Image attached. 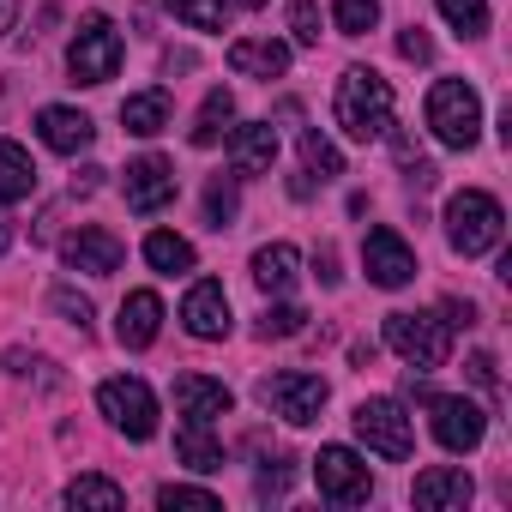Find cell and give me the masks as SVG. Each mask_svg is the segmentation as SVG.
Returning <instances> with one entry per match:
<instances>
[{
	"label": "cell",
	"instance_id": "6da1fadb",
	"mask_svg": "<svg viewBox=\"0 0 512 512\" xmlns=\"http://www.w3.org/2000/svg\"><path fill=\"white\" fill-rule=\"evenodd\" d=\"M332 115H338V127H344L356 145L386 139V133H392V85H386L374 67H350V73L338 79Z\"/></svg>",
	"mask_w": 512,
	"mask_h": 512
},
{
	"label": "cell",
	"instance_id": "7a4b0ae2",
	"mask_svg": "<svg viewBox=\"0 0 512 512\" xmlns=\"http://www.w3.org/2000/svg\"><path fill=\"white\" fill-rule=\"evenodd\" d=\"M500 229H506V211H500L494 193L464 187V193L446 199V241H452V253H464V260L488 253V247L500 241Z\"/></svg>",
	"mask_w": 512,
	"mask_h": 512
},
{
	"label": "cell",
	"instance_id": "3957f363",
	"mask_svg": "<svg viewBox=\"0 0 512 512\" xmlns=\"http://www.w3.org/2000/svg\"><path fill=\"white\" fill-rule=\"evenodd\" d=\"M428 133L440 139V145H452V151H470L476 145V133H482V97L464 85V79H440L434 91H428Z\"/></svg>",
	"mask_w": 512,
	"mask_h": 512
},
{
	"label": "cell",
	"instance_id": "277c9868",
	"mask_svg": "<svg viewBox=\"0 0 512 512\" xmlns=\"http://www.w3.org/2000/svg\"><path fill=\"white\" fill-rule=\"evenodd\" d=\"M67 73H73V85H109L121 73V31L103 13L79 19V37L67 49Z\"/></svg>",
	"mask_w": 512,
	"mask_h": 512
},
{
	"label": "cell",
	"instance_id": "5b68a950",
	"mask_svg": "<svg viewBox=\"0 0 512 512\" xmlns=\"http://www.w3.org/2000/svg\"><path fill=\"white\" fill-rule=\"evenodd\" d=\"M386 344L410 362V368H446L452 356V326L440 314H386Z\"/></svg>",
	"mask_w": 512,
	"mask_h": 512
},
{
	"label": "cell",
	"instance_id": "8992f818",
	"mask_svg": "<svg viewBox=\"0 0 512 512\" xmlns=\"http://www.w3.org/2000/svg\"><path fill=\"white\" fill-rule=\"evenodd\" d=\"M260 404H266L272 416H284L290 428H308V422H320V410H326V380H320V374H302V368L266 374V380H260Z\"/></svg>",
	"mask_w": 512,
	"mask_h": 512
},
{
	"label": "cell",
	"instance_id": "52a82bcc",
	"mask_svg": "<svg viewBox=\"0 0 512 512\" xmlns=\"http://www.w3.org/2000/svg\"><path fill=\"white\" fill-rule=\"evenodd\" d=\"M356 440H362L368 452H380L386 464H404L410 446H416L410 416H404L398 398H368V404H356Z\"/></svg>",
	"mask_w": 512,
	"mask_h": 512
},
{
	"label": "cell",
	"instance_id": "ba28073f",
	"mask_svg": "<svg viewBox=\"0 0 512 512\" xmlns=\"http://www.w3.org/2000/svg\"><path fill=\"white\" fill-rule=\"evenodd\" d=\"M97 410H103L127 440H151V434H157V398H151L145 380H127V374L103 380V386H97Z\"/></svg>",
	"mask_w": 512,
	"mask_h": 512
},
{
	"label": "cell",
	"instance_id": "9c48e42d",
	"mask_svg": "<svg viewBox=\"0 0 512 512\" xmlns=\"http://www.w3.org/2000/svg\"><path fill=\"white\" fill-rule=\"evenodd\" d=\"M362 266H368V284L404 290V284L416 278V253H410V241H404L392 223H374V229L362 235Z\"/></svg>",
	"mask_w": 512,
	"mask_h": 512
},
{
	"label": "cell",
	"instance_id": "30bf717a",
	"mask_svg": "<svg viewBox=\"0 0 512 512\" xmlns=\"http://www.w3.org/2000/svg\"><path fill=\"white\" fill-rule=\"evenodd\" d=\"M314 482H320V494H326L332 506H362V500L374 494V476H368V464H362L350 446H320Z\"/></svg>",
	"mask_w": 512,
	"mask_h": 512
},
{
	"label": "cell",
	"instance_id": "8fae6325",
	"mask_svg": "<svg viewBox=\"0 0 512 512\" xmlns=\"http://www.w3.org/2000/svg\"><path fill=\"white\" fill-rule=\"evenodd\" d=\"M61 260H67L73 272H91V278H115V272H121V260H127V247H121V235H115V229H103V223H85L79 235H67Z\"/></svg>",
	"mask_w": 512,
	"mask_h": 512
},
{
	"label": "cell",
	"instance_id": "7c38bea8",
	"mask_svg": "<svg viewBox=\"0 0 512 512\" xmlns=\"http://www.w3.org/2000/svg\"><path fill=\"white\" fill-rule=\"evenodd\" d=\"M127 211H139V217H157L163 205H175V163L169 157H139V163H127Z\"/></svg>",
	"mask_w": 512,
	"mask_h": 512
},
{
	"label": "cell",
	"instance_id": "4fadbf2b",
	"mask_svg": "<svg viewBox=\"0 0 512 512\" xmlns=\"http://www.w3.org/2000/svg\"><path fill=\"white\" fill-rule=\"evenodd\" d=\"M434 404V440L446 446V452H476L482 446V434H488V416H482V404H470V398H428Z\"/></svg>",
	"mask_w": 512,
	"mask_h": 512
},
{
	"label": "cell",
	"instance_id": "5bb4252c",
	"mask_svg": "<svg viewBox=\"0 0 512 512\" xmlns=\"http://www.w3.org/2000/svg\"><path fill=\"white\" fill-rule=\"evenodd\" d=\"M229 163H235V175H272V163H278V127L272 121L229 127Z\"/></svg>",
	"mask_w": 512,
	"mask_h": 512
},
{
	"label": "cell",
	"instance_id": "9a60e30c",
	"mask_svg": "<svg viewBox=\"0 0 512 512\" xmlns=\"http://www.w3.org/2000/svg\"><path fill=\"white\" fill-rule=\"evenodd\" d=\"M181 320H187V332L193 338H229V296H223V284L217 278H205V284H193L187 290V302H181Z\"/></svg>",
	"mask_w": 512,
	"mask_h": 512
},
{
	"label": "cell",
	"instance_id": "2e32d148",
	"mask_svg": "<svg viewBox=\"0 0 512 512\" xmlns=\"http://www.w3.org/2000/svg\"><path fill=\"white\" fill-rule=\"evenodd\" d=\"M470 494H476V482H470L458 464H434V470H422V476H416V488H410V500H416L422 512H452V506H470Z\"/></svg>",
	"mask_w": 512,
	"mask_h": 512
},
{
	"label": "cell",
	"instance_id": "e0dca14e",
	"mask_svg": "<svg viewBox=\"0 0 512 512\" xmlns=\"http://www.w3.org/2000/svg\"><path fill=\"white\" fill-rule=\"evenodd\" d=\"M37 133H43V145L61 151V157H79V151L97 139L91 115H79V109H67V103H49V109L37 115Z\"/></svg>",
	"mask_w": 512,
	"mask_h": 512
},
{
	"label": "cell",
	"instance_id": "ac0fdd59",
	"mask_svg": "<svg viewBox=\"0 0 512 512\" xmlns=\"http://www.w3.org/2000/svg\"><path fill=\"white\" fill-rule=\"evenodd\" d=\"M229 386L223 380H211V374H181L175 380V410L187 416V422H217V416H229Z\"/></svg>",
	"mask_w": 512,
	"mask_h": 512
},
{
	"label": "cell",
	"instance_id": "d6986e66",
	"mask_svg": "<svg viewBox=\"0 0 512 512\" xmlns=\"http://www.w3.org/2000/svg\"><path fill=\"white\" fill-rule=\"evenodd\" d=\"M229 67H235L241 79H278V73L290 67V49H284L278 37H235V43H229Z\"/></svg>",
	"mask_w": 512,
	"mask_h": 512
},
{
	"label": "cell",
	"instance_id": "ffe728a7",
	"mask_svg": "<svg viewBox=\"0 0 512 512\" xmlns=\"http://www.w3.org/2000/svg\"><path fill=\"white\" fill-rule=\"evenodd\" d=\"M157 332H163V302H157L151 290H133V296L121 302V326H115V338H121L127 350H151Z\"/></svg>",
	"mask_w": 512,
	"mask_h": 512
},
{
	"label": "cell",
	"instance_id": "44dd1931",
	"mask_svg": "<svg viewBox=\"0 0 512 512\" xmlns=\"http://www.w3.org/2000/svg\"><path fill=\"white\" fill-rule=\"evenodd\" d=\"M296 247L290 241H272V247H260L253 253V284H260L266 296H284V290H296Z\"/></svg>",
	"mask_w": 512,
	"mask_h": 512
},
{
	"label": "cell",
	"instance_id": "7402d4cb",
	"mask_svg": "<svg viewBox=\"0 0 512 512\" xmlns=\"http://www.w3.org/2000/svg\"><path fill=\"white\" fill-rule=\"evenodd\" d=\"M31 193H37V163H31V151H25L19 139H0V199L19 205V199H31Z\"/></svg>",
	"mask_w": 512,
	"mask_h": 512
},
{
	"label": "cell",
	"instance_id": "603a6c76",
	"mask_svg": "<svg viewBox=\"0 0 512 512\" xmlns=\"http://www.w3.org/2000/svg\"><path fill=\"white\" fill-rule=\"evenodd\" d=\"M175 458H181L187 470L211 476V470H223V440L211 434V422H187V428L175 434Z\"/></svg>",
	"mask_w": 512,
	"mask_h": 512
},
{
	"label": "cell",
	"instance_id": "cb8c5ba5",
	"mask_svg": "<svg viewBox=\"0 0 512 512\" xmlns=\"http://www.w3.org/2000/svg\"><path fill=\"white\" fill-rule=\"evenodd\" d=\"M121 127L139 133V139H157L169 127V91H133L121 103Z\"/></svg>",
	"mask_w": 512,
	"mask_h": 512
},
{
	"label": "cell",
	"instance_id": "d4e9b609",
	"mask_svg": "<svg viewBox=\"0 0 512 512\" xmlns=\"http://www.w3.org/2000/svg\"><path fill=\"white\" fill-rule=\"evenodd\" d=\"M145 266H151V272H163V278L193 272V241H187V235H175V229H151V235H145Z\"/></svg>",
	"mask_w": 512,
	"mask_h": 512
},
{
	"label": "cell",
	"instance_id": "484cf974",
	"mask_svg": "<svg viewBox=\"0 0 512 512\" xmlns=\"http://www.w3.org/2000/svg\"><path fill=\"white\" fill-rule=\"evenodd\" d=\"M229 121H235V97L217 85V91L199 103V115H193V145H217V139L229 133Z\"/></svg>",
	"mask_w": 512,
	"mask_h": 512
},
{
	"label": "cell",
	"instance_id": "4316f807",
	"mask_svg": "<svg viewBox=\"0 0 512 512\" xmlns=\"http://www.w3.org/2000/svg\"><path fill=\"white\" fill-rule=\"evenodd\" d=\"M302 163H308V175H320V181H338V175H344V157H338V145H332L320 127H302Z\"/></svg>",
	"mask_w": 512,
	"mask_h": 512
},
{
	"label": "cell",
	"instance_id": "83f0119b",
	"mask_svg": "<svg viewBox=\"0 0 512 512\" xmlns=\"http://www.w3.org/2000/svg\"><path fill=\"white\" fill-rule=\"evenodd\" d=\"M67 506H127V488L121 482H109V476H79V482H67Z\"/></svg>",
	"mask_w": 512,
	"mask_h": 512
},
{
	"label": "cell",
	"instance_id": "f1b7e54d",
	"mask_svg": "<svg viewBox=\"0 0 512 512\" xmlns=\"http://www.w3.org/2000/svg\"><path fill=\"white\" fill-rule=\"evenodd\" d=\"M169 13H175L181 25H193V31H223V25H229V7H223V0H169Z\"/></svg>",
	"mask_w": 512,
	"mask_h": 512
},
{
	"label": "cell",
	"instance_id": "f546056e",
	"mask_svg": "<svg viewBox=\"0 0 512 512\" xmlns=\"http://www.w3.org/2000/svg\"><path fill=\"white\" fill-rule=\"evenodd\" d=\"M440 19L458 37H482L488 31V0H440Z\"/></svg>",
	"mask_w": 512,
	"mask_h": 512
},
{
	"label": "cell",
	"instance_id": "4dcf8cb0",
	"mask_svg": "<svg viewBox=\"0 0 512 512\" xmlns=\"http://www.w3.org/2000/svg\"><path fill=\"white\" fill-rule=\"evenodd\" d=\"M332 19H338V31H344V37H368V31L380 25V0H338Z\"/></svg>",
	"mask_w": 512,
	"mask_h": 512
},
{
	"label": "cell",
	"instance_id": "1f68e13d",
	"mask_svg": "<svg viewBox=\"0 0 512 512\" xmlns=\"http://www.w3.org/2000/svg\"><path fill=\"white\" fill-rule=\"evenodd\" d=\"M205 223H211V229H229V223H235V181L217 175V181L205 187Z\"/></svg>",
	"mask_w": 512,
	"mask_h": 512
},
{
	"label": "cell",
	"instance_id": "d6a6232c",
	"mask_svg": "<svg viewBox=\"0 0 512 512\" xmlns=\"http://www.w3.org/2000/svg\"><path fill=\"white\" fill-rule=\"evenodd\" d=\"M157 506H169V512H175V506H193V512H223V500H217V494H205V488H181V482H163V488H157Z\"/></svg>",
	"mask_w": 512,
	"mask_h": 512
},
{
	"label": "cell",
	"instance_id": "836d02e7",
	"mask_svg": "<svg viewBox=\"0 0 512 512\" xmlns=\"http://www.w3.org/2000/svg\"><path fill=\"white\" fill-rule=\"evenodd\" d=\"M290 37L302 49H320V7L314 0H290Z\"/></svg>",
	"mask_w": 512,
	"mask_h": 512
},
{
	"label": "cell",
	"instance_id": "e575fe53",
	"mask_svg": "<svg viewBox=\"0 0 512 512\" xmlns=\"http://www.w3.org/2000/svg\"><path fill=\"white\" fill-rule=\"evenodd\" d=\"M302 320H308V314L290 308V302H284V308H266V314H260V338H296Z\"/></svg>",
	"mask_w": 512,
	"mask_h": 512
},
{
	"label": "cell",
	"instance_id": "d590c367",
	"mask_svg": "<svg viewBox=\"0 0 512 512\" xmlns=\"http://www.w3.org/2000/svg\"><path fill=\"white\" fill-rule=\"evenodd\" d=\"M398 55H404V61H416V67H428V61H434V43H428V31H422V25L398 31Z\"/></svg>",
	"mask_w": 512,
	"mask_h": 512
},
{
	"label": "cell",
	"instance_id": "8d00e7d4",
	"mask_svg": "<svg viewBox=\"0 0 512 512\" xmlns=\"http://www.w3.org/2000/svg\"><path fill=\"white\" fill-rule=\"evenodd\" d=\"M55 308H61V314H67L79 332L91 326V302H85V296H73V290H55Z\"/></svg>",
	"mask_w": 512,
	"mask_h": 512
},
{
	"label": "cell",
	"instance_id": "74e56055",
	"mask_svg": "<svg viewBox=\"0 0 512 512\" xmlns=\"http://www.w3.org/2000/svg\"><path fill=\"white\" fill-rule=\"evenodd\" d=\"M260 494H266V500H272V494H290V458H278V464L260 470Z\"/></svg>",
	"mask_w": 512,
	"mask_h": 512
},
{
	"label": "cell",
	"instance_id": "f35d334b",
	"mask_svg": "<svg viewBox=\"0 0 512 512\" xmlns=\"http://www.w3.org/2000/svg\"><path fill=\"white\" fill-rule=\"evenodd\" d=\"M470 380H476L482 392H494V386H500V374H494V356H488V350H476V356H470Z\"/></svg>",
	"mask_w": 512,
	"mask_h": 512
},
{
	"label": "cell",
	"instance_id": "ab89813d",
	"mask_svg": "<svg viewBox=\"0 0 512 512\" xmlns=\"http://www.w3.org/2000/svg\"><path fill=\"white\" fill-rule=\"evenodd\" d=\"M440 314H446V326H476V308H470V302H458V296H452Z\"/></svg>",
	"mask_w": 512,
	"mask_h": 512
},
{
	"label": "cell",
	"instance_id": "60d3db41",
	"mask_svg": "<svg viewBox=\"0 0 512 512\" xmlns=\"http://www.w3.org/2000/svg\"><path fill=\"white\" fill-rule=\"evenodd\" d=\"M320 284H338V253L320 247Z\"/></svg>",
	"mask_w": 512,
	"mask_h": 512
},
{
	"label": "cell",
	"instance_id": "b9f144b4",
	"mask_svg": "<svg viewBox=\"0 0 512 512\" xmlns=\"http://www.w3.org/2000/svg\"><path fill=\"white\" fill-rule=\"evenodd\" d=\"M97 181H103V169H79V175H73V193H91Z\"/></svg>",
	"mask_w": 512,
	"mask_h": 512
},
{
	"label": "cell",
	"instance_id": "7bdbcfd3",
	"mask_svg": "<svg viewBox=\"0 0 512 512\" xmlns=\"http://www.w3.org/2000/svg\"><path fill=\"white\" fill-rule=\"evenodd\" d=\"M13 19H19V0H0V37L13 31Z\"/></svg>",
	"mask_w": 512,
	"mask_h": 512
},
{
	"label": "cell",
	"instance_id": "ee69618b",
	"mask_svg": "<svg viewBox=\"0 0 512 512\" xmlns=\"http://www.w3.org/2000/svg\"><path fill=\"white\" fill-rule=\"evenodd\" d=\"M404 392H410V398H422V404H428V398H434V386H428V380H416V374H410V380H404Z\"/></svg>",
	"mask_w": 512,
	"mask_h": 512
},
{
	"label": "cell",
	"instance_id": "f6af8a7d",
	"mask_svg": "<svg viewBox=\"0 0 512 512\" xmlns=\"http://www.w3.org/2000/svg\"><path fill=\"white\" fill-rule=\"evenodd\" d=\"M7 241H13V229H7V217H0V247H7Z\"/></svg>",
	"mask_w": 512,
	"mask_h": 512
},
{
	"label": "cell",
	"instance_id": "bcb514c9",
	"mask_svg": "<svg viewBox=\"0 0 512 512\" xmlns=\"http://www.w3.org/2000/svg\"><path fill=\"white\" fill-rule=\"evenodd\" d=\"M241 7H266V0H241Z\"/></svg>",
	"mask_w": 512,
	"mask_h": 512
}]
</instances>
